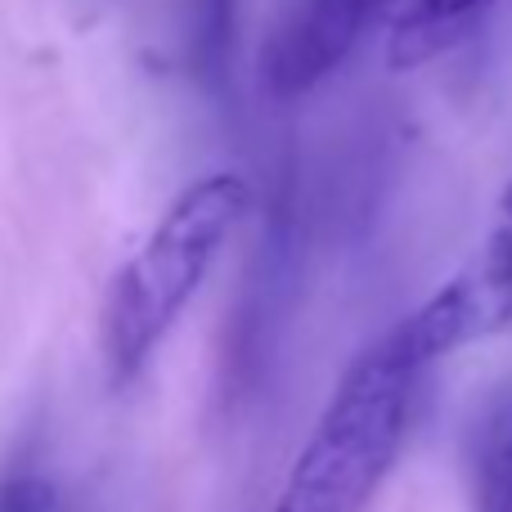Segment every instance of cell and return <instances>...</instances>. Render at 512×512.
Wrapping results in <instances>:
<instances>
[{
	"instance_id": "1",
	"label": "cell",
	"mask_w": 512,
	"mask_h": 512,
	"mask_svg": "<svg viewBox=\"0 0 512 512\" xmlns=\"http://www.w3.org/2000/svg\"><path fill=\"white\" fill-rule=\"evenodd\" d=\"M248 180L212 171L185 185L158 216L140 252L113 274L104 297V369L113 387L135 382L248 212Z\"/></svg>"
},
{
	"instance_id": "6",
	"label": "cell",
	"mask_w": 512,
	"mask_h": 512,
	"mask_svg": "<svg viewBox=\"0 0 512 512\" xmlns=\"http://www.w3.org/2000/svg\"><path fill=\"white\" fill-rule=\"evenodd\" d=\"M472 504L477 512H512V382L490 400L472 441Z\"/></svg>"
},
{
	"instance_id": "8",
	"label": "cell",
	"mask_w": 512,
	"mask_h": 512,
	"mask_svg": "<svg viewBox=\"0 0 512 512\" xmlns=\"http://www.w3.org/2000/svg\"><path fill=\"white\" fill-rule=\"evenodd\" d=\"M0 512H59V495L45 477L0 481Z\"/></svg>"
},
{
	"instance_id": "5",
	"label": "cell",
	"mask_w": 512,
	"mask_h": 512,
	"mask_svg": "<svg viewBox=\"0 0 512 512\" xmlns=\"http://www.w3.org/2000/svg\"><path fill=\"white\" fill-rule=\"evenodd\" d=\"M495 0H400L391 14V36H387V59L391 68H423V63L441 59L445 50L463 45Z\"/></svg>"
},
{
	"instance_id": "3",
	"label": "cell",
	"mask_w": 512,
	"mask_h": 512,
	"mask_svg": "<svg viewBox=\"0 0 512 512\" xmlns=\"http://www.w3.org/2000/svg\"><path fill=\"white\" fill-rule=\"evenodd\" d=\"M508 324H512V185L499 198L495 225H490L486 243L472 252V261L450 283H441L414 315L400 319L391 328V337L427 369L441 355L504 333Z\"/></svg>"
},
{
	"instance_id": "2",
	"label": "cell",
	"mask_w": 512,
	"mask_h": 512,
	"mask_svg": "<svg viewBox=\"0 0 512 512\" xmlns=\"http://www.w3.org/2000/svg\"><path fill=\"white\" fill-rule=\"evenodd\" d=\"M418 373L423 364L391 333L355 355L270 512H364L400 454Z\"/></svg>"
},
{
	"instance_id": "4",
	"label": "cell",
	"mask_w": 512,
	"mask_h": 512,
	"mask_svg": "<svg viewBox=\"0 0 512 512\" xmlns=\"http://www.w3.org/2000/svg\"><path fill=\"white\" fill-rule=\"evenodd\" d=\"M391 5L400 0H288L261 45L265 90L279 99L315 90Z\"/></svg>"
},
{
	"instance_id": "7",
	"label": "cell",
	"mask_w": 512,
	"mask_h": 512,
	"mask_svg": "<svg viewBox=\"0 0 512 512\" xmlns=\"http://www.w3.org/2000/svg\"><path fill=\"white\" fill-rule=\"evenodd\" d=\"M189 41L203 77H221L234 45V0H189Z\"/></svg>"
}]
</instances>
